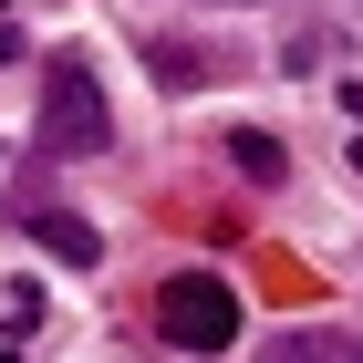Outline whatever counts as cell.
I'll use <instances>...</instances> for the list:
<instances>
[{
  "label": "cell",
  "mask_w": 363,
  "mask_h": 363,
  "mask_svg": "<svg viewBox=\"0 0 363 363\" xmlns=\"http://www.w3.org/2000/svg\"><path fill=\"white\" fill-rule=\"evenodd\" d=\"M333 104H342V125H353V145H342V167L363 177V84H353V73H342V84H333Z\"/></svg>",
  "instance_id": "cell-7"
},
{
  "label": "cell",
  "mask_w": 363,
  "mask_h": 363,
  "mask_svg": "<svg viewBox=\"0 0 363 363\" xmlns=\"http://www.w3.org/2000/svg\"><path fill=\"white\" fill-rule=\"evenodd\" d=\"M0 62H11V42H0Z\"/></svg>",
  "instance_id": "cell-8"
},
{
  "label": "cell",
  "mask_w": 363,
  "mask_h": 363,
  "mask_svg": "<svg viewBox=\"0 0 363 363\" xmlns=\"http://www.w3.org/2000/svg\"><path fill=\"white\" fill-rule=\"evenodd\" d=\"M0 11H11V0H0Z\"/></svg>",
  "instance_id": "cell-9"
},
{
  "label": "cell",
  "mask_w": 363,
  "mask_h": 363,
  "mask_svg": "<svg viewBox=\"0 0 363 363\" xmlns=\"http://www.w3.org/2000/svg\"><path fill=\"white\" fill-rule=\"evenodd\" d=\"M104 135H114V104L94 84V62L52 52V73H42V156H104Z\"/></svg>",
  "instance_id": "cell-1"
},
{
  "label": "cell",
  "mask_w": 363,
  "mask_h": 363,
  "mask_svg": "<svg viewBox=\"0 0 363 363\" xmlns=\"http://www.w3.org/2000/svg\"><path fill=\"white\" fill-rule=\"evenodd\" d=\"M156 333L177 342V353H218V342H239V291L208 270H177L167 291H156Z\"/></svg>",
  "instance_id": "cell-2"
},
{
  "label": "cell",
  "mask_w": 363,
  "mask_h": 363,
  "mask_svg": "<svg viewBox=\"0 0 363 363\" xmlns=\"http://www.w3.org/2000/svg\"><path fill=\"white\" fill-rule=\"evenodd\" d=\"M228 167L250 177V187H280V177H291V145L259 135V125H239V135H228Z\"/></svg>",
  "instance_id": "cell-4"
},
{
  "label": "cell",
  "mask_w": 363,
  "mask_h": 363,
  "mask_svg": "<svg viewBox=\"0 0 363 363\" xmlns=\"http://www.w3.org/2000/svg\"><path fill=\"white\" fill-rule=\"evenodd\" d=\"M21 228H31V239H42L52 259H73V270H94V259H104V239H94L73 208H42V197H31V208H21Z\"/></svg>",
  "instance_id": "cell-3"
},
{
  "label": "cell",
  "mask_w": 363,
  "mask_h": 363,
  "mask_svg": "<svg viewBox=\"0 0 363 363\" xmlns=\"http://www.w3.org/2000/svg\"><path fill=\"white\" fill-rule=\"evenodd\" d=\"M21 322H42V291H21V280H11V291H0V363H21Z\"/></svg>",
  "instance_id": "cell-6"
},
{
  "label": "cell",
  "mask_w": 363,
  "mask_h": 363,
  "mask_svg": "<svg viewBox=\"0 0 363 363\" xmlns=\"http://www.w3.org/2000/svg\"><path fill=\"white\" fill-rule=\"evenodd\" d=\"M259 363H363V342L353 333H280Z\"/></svg>",
  "instance_id": "cell-5"
}]
</instances>
